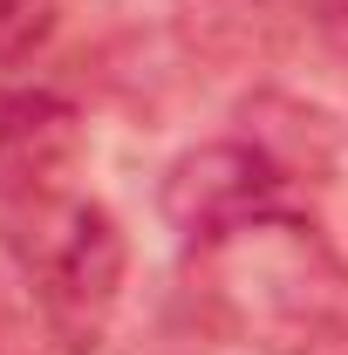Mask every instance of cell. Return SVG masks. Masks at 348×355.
<instances>
[{
    "mask_svg": "<svg viewBox=\"0 0 348 355\" xmlns=\"http://www.w3.org/2000/svg\"><path fill=\"white\" fill-rule=\"evenodd\" d=\"M191 260L212 273L218 308L273 355H348V260L301 219L280 212Z\"/></svg>",
    "mask_w": 348,
    "mask_h": 355,
    "instance_id": "cell-1",
    "label": "cell"
},
{
    "mask_svg": "<svg viewBox=\"0 0 348 355\" xmlns=\"http://www.w3.org/2000/svg\"><path fill=\"white\" fill-rule=\"evenodd\" d=\"M0 246L21 273L35 314L48 321V335L69 355H89L123 301V266H130L116 212L103 198L48 184L35 198L0 205Z\"/></svg>",
    "mask_w": 348,
    "mask_h": 355,
    "instance_id": "cell-2",
    "label": "cell"
},
{
    "mask_svg": "<svg viewBox=\"0 0 348 355\" xmlns=\"http://www.w3.org/2000/svg\"><path fill=\"white\" fill-rule=\"evenodd\" d=\"M157 212L184 239V253H205L246 225L294 212V171L287 157H273L266 144H246V137L191 144L184 157H171V171L157 184Z\"/></svg>",
    "mask_w": 348,
    "mask_h": 355,
    "instance_id": "cell-3",
    "label": "cell"
},
{
    "mask_svg": "<svg viewBox=\"0 0 348 355\" xmlns=\"http://www.w3.org/2000/svg\"><path fill=\"white\" fill-rule=\"evenodd\" d=\"M76 150H82V116L69 96L0 83V205L48 191Z\"/></svg>",
    "mask_w": 348,
    "mask_h": 355,
    "instance_id": "cell-4",
    "label": "cell"
},
{
    "mask_svg": "<svg viewBox=\"0 0 348 355\" xmlns=\"http://www.w3.org/2000/svg\"><path fill=\"white\" fill-rule=\"evenodd\" d=\"M55 28V0H0V76L21 69Z\"/></svg>",
    "mask_w": 348,
    "mask_h": 355,
    "instance_id": "cell-5",
    "label": "cell"
},
{
    "mask_svg": "<svg viewBox=\"0 0 348 355\" xmlns=\"http://www.w3.org/2000/svg\"><path fill=\"white\" fill-rule=\"evenodd\" d=\"M0 355H7V342H0Z\"/></svg>",
    "mask_w": 348,
    "mask_h": 355,
    "instance_id": "cell-6",
    "label": "cell"
}]
</instances>
